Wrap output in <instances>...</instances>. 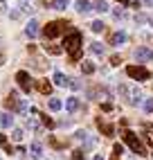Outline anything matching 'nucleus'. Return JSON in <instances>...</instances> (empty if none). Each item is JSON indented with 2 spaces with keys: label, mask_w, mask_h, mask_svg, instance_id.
<instances>
[{
  "label": "nucleus",
  "mask_w": 153,
  "mask_h": 160,
  "mask_svg": "<svg viewBox=\"0 0 153 160\" xmlns=\"http://www.w3.org/2000/svg\"><path fill=\"white\" fill-rule=\"evenodd\" d=\"M61 48L70 52V63L79 61L81 59V32H76V29L70 32V34L63 38V45Z\"/></svg>",
  "instance_id": "f257e3e1"
},
{
  "label": "nucleus",
  "mask_w": 153,
  "mask_h": 160,
  "mask_svg": "<svg viewBox=\"0 0 153 160\" xmlns=\"http://www.w3.org/2000/svg\"><path fill=\"white\" fill-rule=\"evenodd\" d=\"M122 138H124V142L131 147V151H133V153H137V156H146V147L140 142V138H137L133 131H124Z\"/></svg>",
  "instance_id": "f03ea898"
},
{
  "label": "nucleus",
  "mask_w": 153,
  "mask_h": 160,
  "mask_svg": "<svg viewBox=\"0 0 153 160\" xmlns=\"http://www.w3.org/2000/svg\"><path fill=\"white\" fill-rule=\"evenodd\" d=\"M65 27H68L65 20H52V23H47L45 29H43V36H45V38H57L59 34L65 32Z\"/></svg>",
  "instance_id": "7ed1b4c3"
},
{
  "label": "nucleus",
  "mask_w": 153,
  "mask_h": 160,
  "mask_svg": "<svg viewBox=\"0 0 153 160\" xmlns=\"http://www.w3.org/2000/svg\"><path fill=\"white\" fill-rule=\"evenodd\" d=\"M5 106H7L9 111H16V113H23V111L27 108L25 99H20V97H18V92H9V97L5 99Z\"/></svg>",
  "instance_id": "20e7f679"
},
{
  "label": "nucleus",
  "mask_w": 153,
  "mask_h": 160,
  "mask_svg": "<svg viewBox=\"0 0 153 160\" xmlns=\"http://www.w3.org/2000/svg\"><path fill=\"white\" fill-rule=\"evenodd\" d=\"M126 74H128L131 79H135V81H146L151 77V72L146 68H142V66H128L126 68Z\"/></svg>",
  "instance_id": "39448f33"
},
{
  "label": "nucleus",
  "mask_w": 153,
  "mask_h": 160,
  "mask_svg": "<svg viewBox=\"0 0 153 160\" xmlns=\"http://www.w3.org/2000/svg\"><path fill=\"white\" fill-rule=\"evenodd\" d=\"M119 92H122L124 97L128 99V104H133V106H135V104H140V99H142V92H140L137 88H133V90H128L126 86H119Z\"/></svg>",
  "instance_id": "423d86ee"
},
{
  "label": "nucleus",
  "mask_w": 153,
  "mask_h": 160,
  "mask_svg": "<svg viewBox=\"0 0 153 160\" xmlns=\"http://www.w3.org/2000/svg\"><path fill=\"white\" fill-rule=\"evenodd\" d=\"M16 81H18V86H20V90H23V92H29V90H32V77H29L25 70L16 72Z\"/></svg>",
  "instance_id": "0eeeda50"
},
{
  "label": "nucleus",
  "mask_w": 153,
  "mask_h": 160,
  "mask_svg": "<svg viewBox=\"0 0 153 160\" xmlns=\"http://www.w3.org/2000/svg\"><path fill=\"white\" fill-rule=\"evenodd\" d=\"M135 57H137V61H153V50L140 48V50H135Z\"/></svg>",
  "instance_id": "6e6552de"
},
{
  "label": "nucleus",
  "mask_w": 153,
  "mask_h": 160,
  "mask_svg": "<svg viewBox=\"0 0 153 160\" xmlns=\"http://www.w3.org/2000/svg\"><path fill=\"white\" fill-rule=\"evenodd\" d=\"M97 126H99V131H101L104 135H113V133H115V126L108 124V122H104L101 117H97Z\"/></svg>",
  "instance_id": "1a4fd4ad"
},
{
  "label": "nucleus",
  "mask_w": 153,
  "mask_h": 160,
  "mask_svg": "<svg viewBox=\"0 0 153 160\" xmlns=\"http://www.w3.org/2000/svg\"><path fill=\"white\" fill-rule=\"evenodd\" d=\"M25 34H27L29 38H34V36L38 34V20H36V18H32L29 23H27V27H25Z\"/></svg>",
  "instance_id": "9d476101"
},
{
  "label": "nucleus",
  "mask_w": 153,
  "mask_h": 160,
  "mask_svg": "<svg viewBox=\"0 0 153 160\" xmlns=\"http://www.w3.org/2000/svg\"><path fill=\"white\" fill-rule=\"evenodd\" d=\"M36 88H38V92H43V95H50V92H52V83H50L47 79H38V81H36Z\"/></svg>",
  "instance_id": "9b49d317"
},
{
  "label": "nucleus",
  "mask_w": 153,
  "mask_h": 160,
  "mask_svg": "<svg viewBox=\"0 0 153 160\" xmlns=\"http://www.w3.org/2000/svg\"><path fill=\"white\" fill-rule=\"evenodd\" d=\"M74 138H76V140H83V142H86V147H92V144H95V140H92V138H88V133H86L83 129L74 131Z\"/></svg>",
  "instance_id": "f8f14e48"
},
{
  "label": "nucleus",
  "mask_w": 153,
  "mask_h": 160,
  "mask_svg": "<svg viewBox=\"0 0 153 160\" xmlns=\"http://www.w3.org/2000/svg\"><path fill=\"white\" fill-rule=\"evenodd\" d=\"M9 126H14V117L9 113H0V129H9Z\"/></svg>",
  "instance_id": "ddd939ff"
},
{
  "label": "nucleus",
  "mask_w": 153,
  "mask_h": 160,
  "mask_svg": "<svg viewBox=\"0 0 153 160\" xmlns=\"http://www.w3.org/2000/svg\"><path fill=\"white\" fill-rule=\"evenodd\" d=\"M36 113H38V117H41V122H43L45 129H54V120H52L47 113H41V111H36Z\"/></svg>",
  "instance_id": "4468645a"
},
{
  "label": "nucleus",
  "mask_w": 153,
  "mask_h": 160,
  "mask_svg": "<svg viewBox=\"0 0 153 160\" xmlns=\"http://www.w3.org/2000/svg\"><path fill=\"white\" fill-rule=\"evenodd\" d=\"M76 12H79V14H86V12H90V9H92V5L88 2V0H76Z\"/></svg>",
  "instance_id": "2eb2a0df"
},
{
  "label": "nucleus",
  "mask_w": 153,
  "mask_h": 160,
  "mask_svg": "<svg viewBox=\"0 0 153 160\" xmlns=\"http://www.w3.org/2000/svg\"><path fill=\"white\" fill-rule=\"evenodd\" d=\"M108 41H111V45H119V43H124V41H126V34H124V32H115Z\"/></svg>",
  "instance_id": "dca6fc26"
},
{
  "label": "nucleus",
  "mask_w": 153,
  "mask_h": 160,
  "mask_svg": "<svg viewBox=\"0 0 153 160\" xmlns=\"http://www.w3.org/2000/svg\"><path fill=\"white\" fill-rule=\"evenodd\" d=\"M65 108H68V113H74V111H79V99H76V97L68 99V104H65Z\"/></svg>",
  "instance_id": "f3484780"
},
{
  "label": "nucleus",
  "mask_w": 153,
  "mask_h": 160,
  "mask_svg": "<svg viewBox=\"0 0 153 160\" xmlns=\"http://www.w3.org/2000/svg\"><path fill=\"white\" fill-rule=\"evenodd\" d=\"M54 83H57V86H68L65 74H63V72H54Z\"/></svg>",
  "instance_id": "a211bd4d"
},
{
  "label": "nucleus",
  "mask_w": 153,
  "mask_h": 160,
  "mask_svg": "<svg viewBox=\"0 0 153 160\" xmlns=\"http://www.w3.org/2000/svg\"><path fill=\"white\" fill-rule=\"evenodd\" d=\"M32 156H34L36 160H38V158L43 156V149H41V142H38V140H36L34 144H32Z\"/></svg>",
  "instance_id": "6ab92c4d"
},
{
  "label": "nucleus",
  "mask_w": 153,
  "mask_h": 160,
  "mask_svg": "<svg viewBox=\"0 0 153 160\" xmlns=\"http://www.w3.org/2000/svg\"><path fill=\"white\" fill-rule=\"evenodd\" d=\"M81 70H83V74H92V72H95V63H92V61H83Z\"/></svg>",
  "instance_id": "aec40b11"
},
{
  "label": "nucleus",
  "mask_w": 153,
  "mask_h": 160,
  "mask_svg": "<svg viewBox=\"0 0 153 160\" xmlns=\"http://www.w3.org/2000/svg\"><path fill=\"white\" fill-rule=\"evenodd\" d=\"M0 144H2V149H5L7 153H14V147L7 142V135H0Z\"/></svg>",
  "instance_id": "412c9836"
},
{
  "label": "nucleus",
  "mask_w": 153,
  "mask_h": 160,
  "mask_svg": "<svg viewBox=\"0 0 153 160\" xmlns=\"http://www.w3.org/2000/svg\"><path fill=\"white\" fill-rule=\"evenodd\" d=\"M104 23H101V20H92V25H90V29L95 32V34H99V32H104Z\"/></svg>",
  "instance_id": "4be33fe9"
},
{
  "label": "nucleus",
  "mask_w": 153,
  "mask_h": 160,
  "mask_svg": "<svg viewBox=\"0 0 153 160\" xmlns=\"http://www.w3.org/2000/svg\"><path fill=\"white\" fill-rule=\"evenodd\" d=\"M45 50L50 52V54H61V52H63V48H61V45H54V43L45 45Z\"/></svg>",
  "instance_id": "5701e85b"
},
{
  "label": "nucleus",
  "mask_w": 153,
  "mask_h": 160,
  "mask_svg": "<svg viewBox=\"0 0 153 160\" xmlns=\"http://www.w3.org/2000/svg\"><path fill=\"white\" fill-rule=\"evenodd\" d=\"M47 106H50V111H61V106H63V104H61V99H50Z\"/></svg>",
  "instance_id": "b1692460"
},
{
  "label": "nucleus",
  "mask_w": 153,
  "mask_h": 160,
  "mask_svg": "<svg viewBox=\"0 0 153 160\" xmlns=\"http://www.w3.org/2000/svg\"><path fill=\"white\" fill-rule=\"evenodd\" d=\"M72 158H74V160H83V158H86V151H83V149H74V151H72Z\"/></svg>",
  "instance_id": "393cba45"
},
{
  "label": "nucleus",
  "mask_w": 153,
  "mask_h": 160,
  "mask_svg": "<svg viewBox=\"0 0 153 160\" xmlns=\"http://www.w3.org/2000/svg\"><path fill=\"white\" fill-rule=\"evenodd\" d=\"M50 144H52L54 149H63V147H65V142H61V140H57V138H50Z\"/></svg>",
  "instance_id": "a878e982"
},
{
  "label": "nucleus",
  "mask_w": 153,
  "mask_h": 160,
  "mask_svg": "<svg viewBox=\"0 0 153 160\" xmlns=\"http://www.w3.org/2000/svg\"><path fill=\"white\" fill-rule=\"evenodd\" d=\"M12 138H14V140H16V142H20V140H23V129H14V133H12Z\"/></svg>",
  "instance_id": "bb28decb"
},
{
  "label": "nucleus",
  "mask_w": 153,
  "mask_h": 160,
  "mask_svg": "<svg viewBox=\"0 0 153 160\" xmlns=\"http://www.w3.org/2000/svg\"><path fill=\"white\" fill-rule=\"evenodd\" d=\"M68 7V0H54V9H65Z\"/></svg>",
  "instance_id": "cd10ccee"
},
{
  "label": "nucleus",
  "mask_w": 153,
  "mask_h": 160,
  "mask_svg": "<svg viewBox=\"0 0 153 160\" xmlns=\"http://www.w3.org/2000/svg\"><path fill=\"white\" fill-rule=\"evenodd\" d=\"M92 52H95V54H101V52H104V45L101 43H92V48H90Z\"/></svg>",
  "instance_id": "c85d7f7f"
},
{
  "label": "nucleus",
  "mask_w": 153,
  "mask_h": 160,
  "mask_svg": "<svg viewBox=\"0 0 153 160\" xmlns=\"http://www.w3.org/2000/svg\"><path fill=\"white\" fill-rule=\"evenodd\" d=\"M119 63H122V57H119V54H113V57H111V66H119Z\"/></svg>",
  "instance_id": "c756f323"
},
{
  "label": "nucleus",
  "mask_w": 153,
  "mask_h": 160,
  "mask_svg": "<svg viewBox=\"0 0 153 160\" xmlns=\"http://www.w3.org/2000/svg\"><path fill=\"white\" fill-rule=\"evenodd\" d=\"M97 12H108V5L104 2V0H99V2H97Z\"/></svg>",
  "instance_id": "7c9ffc66"
},
{
  "label": "nucleus",
  "mask_w": 153,
  "mask_h": 160,
  "mask_svg": "<svg viewBox=\"0 0 153 160\" xmlns=\"http://www.w3.org/2000/svg\"><path fill=\"white\" fill-rule=\"evenodd\" d=\"M113 151H115V156H122V153H124V147H122V144H115Z\"/></svg>",
  "instance_id": "2f4dec72"
},
{
  "label": "nucleus",
  "mask_w": 153,
  "mask_h": 160,
  "mask_svg": "<svg viewBox=\"0 0 153 160\" xmlns=\"http://www.w3.org/2000/svg\"><path fill=\"white\" fill-rule=\"evenodd\" d=\"M144 111H153V99H146L144 102Z\"/></svg>",
  "instance_id": "473e14b6"
},
{
  "label": "nucleus",
  "mask_w": 153,
  "mask_h": 160,
  "mask_svg": "<svg viewBox=\"0 0 153 160\" xmlns=\"http://www.w3.org/2000/svg\"><path fill=\"white\" fill-rule=\"evenodd\" d=\"M101 111H106V113H108V111H113V104H108V102H104V104H101Z\"/></svg>",
  "instance_id": "72a5a7b5"
},
{
  "label": "nucleus",
  "mask_w": 153,
  "mask_h": 160,
  "mask_svg": "<svg viewBox=\"0 0 153 160\" xmlns=\"http://www.w3.org/2000/svg\"><path fill=\"white\" fill-rule=\"evenodd\" d=\"M79 86H81V83H79V81H76V79H72V81H70V88H72V90H76V88H79Z\"/></svg>",
  "instance_id": "f704fd0d"
},
{
  "label": "nucleus",
  "mask_w": 153,
  "mask_h": 160,
  "mask_svg": "<svg viewBox=\"0 0 153 160\" xmlns=\"http://www.w3.org/2000/svg\"><path fill=\"white\" fill-rule=\"evenodd\" d=\"M146 142L153 147V131H149V133H146Z\"/></svg>",
  "instance_id": "c9c22d12"
},
{
  "label": "nucleus",
  "mask_w": 153,
  "mask_h": 160,
  "mask_svg": "<svg viewBox=\"0 0 153 160\" xmlns=\"http://www.w3.org/2000/svg\"><path fill=\"white\" fill-rule=\"evenodd\" d=\"M41 2L45 5V7H50V5H54V0H41Z\"/></svg>",
  "instance_id": "e433bc0d"
},
{
  "label": "nucleus",
  "mask_w": 153,
  "mask_h": 160,
  "mask_svg": "<svg viewBox=\"0 0 153 160\" xmlns=\"http://www.w3.org/2000/svg\"><path fill=\"white\" fill-rule=\"evenodd\" d=\"M117 2H122V5H131V0H117Z\"/></svg>",
  "instance_id": "4c0bfd02"
},
{
  "label": "nucleus",
  "mask_w": 153,
  "mask_h": 160,
  "mask_svg": "<svg viewBox=\"0 0 153 160\" xmlns=\"http://www.w3.org/2000/svg\"><path fill=\"white\" fill-rule=\"evenodd\" d=\"M0 9H7V5H5V0H0Z\"/></svg>",
  "instance_id": "58836bf2"
},
{
  "label": "nucleus",
  "mask_w": 153,
  "mask_h": 160,
  "mask_svg": "<svg viewBox=\"0 0 153 160\" xmlns=\"http://www.w3.org/2000/svg\"><path fill=\"white\" fill-rule=\"evenodd\" d=\"M95 160H104V156H95Z\"/></svg>",
  "instance_id": "ea45409f"
},
{
  "label": "nucleus",
  "mask_w": 153,
  "mask_h": 160,
  "mask_svg": "<svg viewBox=\"0 0 153 160\" xmlns=\"http://www.w3.org/2000/svg\"><path fill=\"white\" fill-rule=\"evenodd\" d=\"M144 2H146V5H153V0H144Z\"/></svg>",
  "instance_id": "a19ab883"
},
{
  "label": "nucleus",
  "mask_w": 153,
  "mask_h": 160,
  "mask_svg": "<svg viewBox=\"0 0 153 160\" xmlns=\"http://www.w3.org/2000/svg\"><path fill=\"white\" fill-rule=\"evenodd\" d=\"M0 63H2V54H0Z\"/></svg>",
  "instance_id": "79ce46f5"
}]
</instances>
